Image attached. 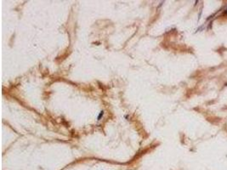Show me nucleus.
<instances>
[{"instance_id":"1","label":"nucleus","mask_w":227,"mask_h":170,"mask_svg":"<svg viewBox=\"0 0 227 170\" xmlns=\"http://www.w3.org/2000/svg\"><path fill=\"white\" fill-rule=\"evenodd\" d=\"M226 12H227V9H226Z\"/></svg>"}]
</instances>
